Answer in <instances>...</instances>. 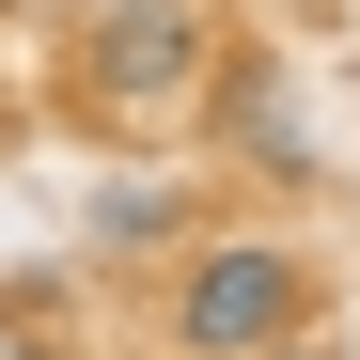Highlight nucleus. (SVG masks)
Here are the masks:
<instances>
[{
    "label": "nucleus",
    "mask_w": 360,
    "mask_h": 360,
    "mask_svg": "<svg viewBox=\"0 0 360 360\" xmlns=\"http://www.w3.org/2000/svg\"><path fill=\"white\" fill-rule=\"evenodd\" d=\"M94 235H110V251H157V235H188V204H172V188H110Z\"/></svg>",
    "instance_id": "obj_4"
},
{
    "label": "nucleus",
    "mask_w": 360,
    "mask_h": 360,
    "mask_svg": "<svg viewBox=\"0 0 360 360\" xmlns=\"http://www.w3.org/2000/svg\"><path fill=\"white\" fill-rule=\"evenodd\" d=\"M157 329H172V360H266L314 329V251L297 235H188Z\"/></svg>",
    "instance_id": "obj_1"
},
{
    "label": "nucleus",
    "mask_w": 360,
    "mask_h": 360,
    "mask_svg": "<svg viewBox=\"0 0 360 360\" xmlns=\"http://www.w3.org/2000/svg\"><path fill=\"white\" fill-rule=\"evenodd\" d=\"M188 79H204V16H188V0H126V16H110V32L79 47V94L110 110V126H141V110H172Z\"/></svg>",
    "instance_id": "obj_2"
},
{
    "label": "nucleus",
    "mask_w": 360,
    "mask_h": 360,
    "mask_svg": "<svg viewBox=\"0 0 360 360\" xmlns=\"http://www.w3.org/2000/svg\"><path fill=\"white\" fill-rule=\"evenodd\" d=\"M204 110H219V141L266 172V188H297V172H314V141H297V94H282V63L266 47H235V63L204 79Z\"/></svg>",
    "instance_id": "obj_3"
}]
</instances>
